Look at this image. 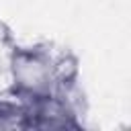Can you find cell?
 <instances>
[{
  "label": "cell",
  "instance_id": "6da1fadb",
  "mask_svg": "<svg viewBox=\"0 0 131 131\" xmlns=\"http://www.w3.org/2000/svg\"><path fill=\"white\" fill-rule=\"evenodd\" d=\"M10 70L14 90L31 100L57 92V78L53 68V55L41 47L14 49L10 55Z\"/></svg>",
  "mask_w": 131,
  "mask_h": 131
},
{
  "label": "cell",
  "instance_id": "7a4b0ae2",
  "mask_svg": "<svg viewBox=\"0 0 131 131\" xmlns=\"http://www.w3.org/2000/svg\"><path fill=\"white\" fill-rule=\"evenodd\" d=\"M10 41V31H8V27L0 20V45H6Z\"/></svg>",
  "mask_w": 131,
  "mask_h": 131
}]
</instances>
